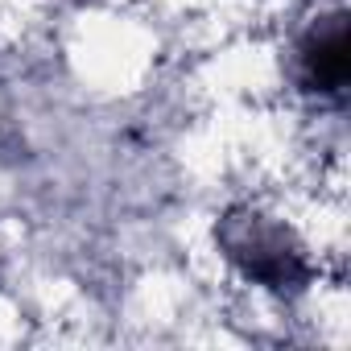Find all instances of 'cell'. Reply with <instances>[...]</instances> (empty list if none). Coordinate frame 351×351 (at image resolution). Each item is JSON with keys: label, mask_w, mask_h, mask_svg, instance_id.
<instances>
[{"label": "cell", "mask_w": 351, "mask_h": 351, "mask_svg": "<svg viewBox=\"0 0 351 351\" xmlns=\"http://www.w3.org/2000/svg\"><path fill=\"white\" fill-rule=\"evenodd\" d=\"M223 248L252 281H261L269 289H298L310 277L302 252L277 228H265L256 215L252 219H232V228L223 232Z\"/></svg>", "instance_id": "6da1fadb"}, {"label": "cell", "mask_w": 351, "mask_h": 351, "mask_svg": "<svg viewBox=\"0 0 351 351\" xmlns=\"http://www.w3.org/2000/svg\"><path fill=\"white\" fill-rule=\"evenodd\" d=\"M302 75L310 91H343L347 75H351V46H347V25L330 21L326 29H318L306 50H302Z\"/></svg>", "instance_id": "7a4b0ae2"}]
</instances>
